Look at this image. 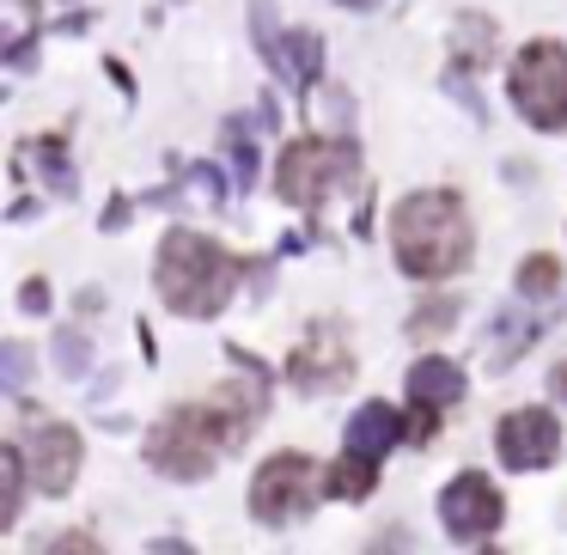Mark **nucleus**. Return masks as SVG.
Segmentation results:
<instances>
[{"instance_id": "obj_8", "label": "nucleus", "mask_w": 567, "mask_h": 555, "mask_svg": "<svg viewBox=\"0 0 567 555\" xmlns=\"http://www.w3.org/2000/svg\"><path fill=\"white\" fill-rule=\"evenodd\" d=\"M494 440H501V458L513 470H543L555 452H561V428H555L549 409H513Z\"/></svg>"}, {"instance_id": "obj_13", "label": "nucleus", "mask_w": 567, "mask_h": 555, "mask_svg": "<svg viewBox=\"0 0 567 555\" xmlns=\"http://www.w3.org/2000/svg\"><path fill=\"white\" fill-rule=\"evenodd\" d=\"M372 476H379V458H360L342 445V458L330 464V494H342V501H360V494L372 489Z\"/></svg>"}, {"instance_id": "obj_14", "label": "nucleus", "mask_w": 567, "mask_h": 555, "mask_svg": "<svg viewBox=\"0 0 567 555\" xmlns=\"http://www.w3.org/2000/svg\"><path fill=\"white\" fill-rule=\"evenodd\" d=\"M555 281H561V263H555V257H530L525 269H518V294H530V299L555 294Z\"/></svg>"}, {"instance_id": "obj_12", "label": "nucleus", "mask_w": 567, "mask_h": 555, "mask_svg": "<svg viewBox=\"0 0 567 555\" xmlns=\"http://www.w3.org/2000/svg\"><path fill=\"white\" fill-rule=\"evenodd\" d=\"M409 397H415V409H445V403L464 397V372H457L452 360L427 354V360H415V372H409Z\"/></svg>"}, {"instance_id": "obj_10", "label": "nucleus", "mask_w": 567, "mask_h": 555, "mask_svg": "<svg viewBox=\"0 0 567 555\" xmlns=\"http://www.w3.org/2000/svg\"><path fill=\"white\" fill-rule=\"evenodd\" d=\"M348 372H354L348 348L318 323V330H311V342H299V354H293V379L306 384V391H330V384H342V379H348Z\"/></svg>"}, {"instance_id": "obj_15", "label": "nucleus", "mask_w": 567, "mask_h": 555, "mask_svg": "<svg viewBox=\"0 0 567 555\" xmlns=\"http://www.w3.org/2000/svg\"><path fill=\"white\" fill-rule=\"evenodd\" d=\"M555 391H561V397H567V367H555Z\"/></svg>"}, {"instance_id": "obj_5", "label": "nucleus", "mask_w": 567, "mask_h": 555, "mask_svg": "<svg viewBox=\"0 0 567 555\" xmlns=\"http://www.w3.org/2000/svg\"><path fill=\"white\" fill-rule=\"evenodd\" d=\"M311 501H318V470H311L306 452H275L250 476V513L262 525H293V518L311 513Z\"/></svg>"}, {"instance_id": "obj_2", "label": "nucleus", "mask_w": 567, "mask_h": 555, "mask_svg": "<svg viewBox=\"0 0 567 555\" xmlns=\"http://www.w3.org/2000/svg\"><path fill=\"white\" fill-rule=\"evenodd\" d=\"M391 250L415 281H440V275L470 263V214L452 189H415L396 202L391 214Z\"/></svg>"}, {"instance_id": "obj_4", "label": "nucleus", "mask_w": 567, "mask_h": 555, "mask_svg": "<svg viewBox=\"0 0 567 555\" xmlns=\"http://www.w3.org/2000/svg\"><path fill=\"white\" fill-rule=\"evenodd\" d=\"M513 104L537 129H567V43H525L513 62Z\"/></svg>"}, {"instance_id": "obj_6", "label": "nucleus", "mask_w": 567, "mask_h": 555, "mask_svg": "<svg viewBox=\"0 0 567 555\" xmlns=\"http://www.w3.org/2000/svg\"><path fill=\"white\" fill-rule=\"evenodd\" d=\"M354 177V147H336V141H293L281 153V196L299 208H318L330 189H342Z\"/></svg>"}, {"instance_id": "obj_1", "label": "nucleus", "mask_w": 567, "mask_h": 555, "mask_svg": "<svg viewBox=\"0 0 567 555\" xmlns=\"http://www.w3.org/2000/svg\"><path fill=\"white\" fill-rule=\"evenodd\" d=\"M257 415H262L257 391H250V384H226V391L208 397V403L172 409V415L147 433V458L165 470V476L196 482V476H208V470H214V458H220L226 445L245 440V428Z\"/></svg>"}, {"instance_id": "obj_7", "label": "nucleus", "mask_w": 567, "mask_h": 555, "mask_svg": "<svg viewBox=\"0 0 567 555\" xmlns=\"http://www.w3.org/2000/svg\"><path fill=\"white\" fill-rule=\"evenodd\" d=\"M440 518H445V531H452V537L482 543L494 525H501V489H494L482 470H464V476L440 494Z\"/></svg>"}, {"instance_id": "obj_11", "label": "nucleus", "mask_w": 567, "mask_h": 555, "mask_svg": "<svg viewBox=\"0 0 567 555\" xmlns=\"http://www.w3.org/2000/svg\"><path fill=\"white\" fill-rule=\"evenodd\" d=\"M396 440H403V415L384 409V403H367L348 421V452H360V458H384Z\"/></svg>"}, {"instance_id": "obj_9", "label": "nucleus", "mask_w": 567, "mask_h": 555, "mask_svg": "<svg viewBox=\"0 0 567 555\" xmlns=\"http://www.w3.org/2000/svg\"><path fill=\"white\" fill-rule=\"evenodd\" d=\"M25 464H31V489L68 494L80 476V433L74 428H38L25 440Z\"/></svg>"}, {"instance_id": "obj_3", "label": "nucleus", "mask_w": 567, "mask_h": 555, "mask_svg": "<svg viewBox=\"0 0 567 555\" xmlns=\"http://www.w3.org/2000/svg\"><path fill=\"white\" fill-rule=\"evenodd\" d=\"M245 263L233 250H220L214 238H196V233H172L159 245V263H153V281H159L165 306L177 318H214V311L233 299Z\"/></svg>"}]
</instances>
